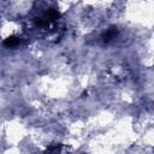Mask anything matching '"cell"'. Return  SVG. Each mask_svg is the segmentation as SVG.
<instances>
[{
	"instance_id": "6da1fadb",
	"label": "cell",
	"mask_w": 154,
	"mask_h": 154,
	"mask_svg": "<svg viewBox=\"0 0 154 154\" xmlns=\"http://www.w3.org/2000/svg\"><path fill=\"white\" fill-rule=\"evenodd\" d=\"M59 17H60V13H59L55 8H49L41 18H37V19L35 20V23H36V25L40 26V28H47L51 23L55 22Z\"/></svg>"
},
{
	"instance_id": "277c9868",
	"label": "cell",
	"mask_w": 154,
	"mask_h": 154,
	"mask_svg": "<svg viewBox=\"0 0 154 154\" xmlns=\"http://www.w3.org/2000/svg\"><path fill=\"white\" fill-rule=\"evenodd\" d=\"M60 150V147L57 146V147H47L46 152H59Z\"/></svg>"
},
{
	"instance_id": "3957f363",
	"label": "cell",
	"mask_w": 154,
	"mask_h": 154,
	"mask_svg": "<svg viewBox=\"0 0 154 154\" xmlns=\"http://www.w3.org/2000/svg\"><path fill=\"white\" fill-rule=\"evenodd\" d=\"M19 43V38L17 36H8L7 38L4 40V46L6 47H16L17 45Z\"/></svg>"
},
{
	"instance_id": "7a4b0ae2",
	"label": "cell",
	"mask_w": 154,
	"mask_h": 154,
	"mask_svg": "<svg viewBox=\"0 0 154 154\" xmlns=\"http://www.w3.org/2000/svg\"><path fill=\"white\" fill-rule=\"evenodd\" d=\"M118 35V29H117V26H114V25H112V26H109L102 35H101V38H102V41L103 42H109V41H112L113 38H116V36Z\"/></svg>"
}]
</instances>
